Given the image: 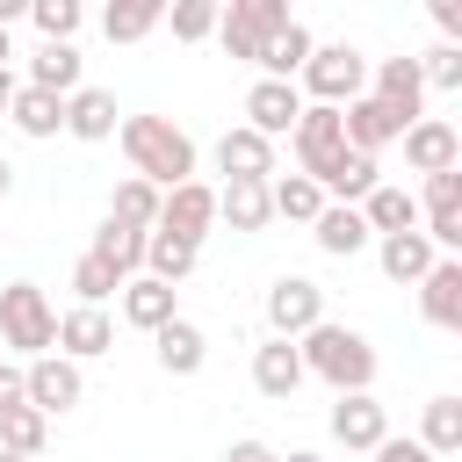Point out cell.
Masks as SVG:
<instances>
[{
	"label": "cell",
	"instance_id": "cell-44",
	"mask_svg": "<svg viewBox=\"0 0 462 462\" xmlns=\"http://www.w3.org/2000/svg\"><path fill=\"white\" fill-rule=\"evenodd\" d=\"M224 462H282V455H274L267 440H231V455H224Z\"/></svg>",
	"mask_w": 462,
	"mask_h": 462
},
{
	"label": "cell",
	"instance_id": "cell-2",
	"mask_svg": "<svg viewBox=\"0 0 462 462\" xmlns=\"http://www.w3.org/2000/svg\"><path fill=\"white\" fill-rule=\"evenodd\" d=\"M296 354H303V375H325L332 390H368L375 383V346L354 325L318 318L310 332H296Z\"/></svg>",
	"mask_w": 462,
	"mask_h": 462
},
{
	"label": "cell",
	"instance_id": "cell-9",
	"mask_svg": "<svg viewBox=\"0 0 462 462\" xmlns=\"http://www.w3.org/2000/svg\"><path fill=\"white\" fill-rule=\"evenodd\" d=\"M289 137H296V166L318 180V173H325V159L346 144V130H339V101H318V108H303Z\"/></svg>",
	"mask_w": 462,
	"mask_h": 462
},
{
	"label": "cell",
	"instance_id": "cell-3",
	"mask_svg": "<svg viewBox=\"0 0 462 462\" xmlns=\"http://www.w3.org/2000/svg\"><path fill=\"white\" fill-rule=\"evenodd\" d=\"M0 339L22 346V354H51L58 346V310L43 303L36 282H7L0 289Z\"/></svg>",
	"mask_w": 462,
	"mask_h": 462
},
{
	"label": "cell",
	"instance_id": "cell-13",
	"mask_svg": "<svg viewBox=\"0 0 462 462\" xmlns=\"http://www.w3.org/2000/svg\"><path fill=\"white\" fill-rule=\"evenodd\" d=\"M419 310L440 332H462V260H433L419 274Z\"/></svg>",
	"mask_w": 462,
	"mask_h": 462
},
{
	"label": "cell",
	"instance_id": "cell-31",
	"mask_svg": "<svg viewBox=\"0 0 462 462\" xmlns=\"http://www.w3.org/2000/svg\"><path fill=\"white\" fill-rule=\"evenodd\" d=\"M159 14H166V0H108L101 29H108V43H137L159 29Z\"/></svg>",
	"mask_w": 462,
	"mask_h": 462
},
{
	"label": "cell",
	"instance_id": "cell-45",
	"mask_svg": "<svg viewBox=\"0 0 462 462\" xmlns=\"http://www.w3.org/2000/svg\"><path fill=\"white\" fill-rule=\"evenodd\" d=\"M0 22H29V0H0Z\"/></svg>",
	"mask_w": 462,
	"mask_h": 462
},
{
	"label": "cell",
	"instance_id": "cell-21",
	"mask_svg": "<svg viewBox=\"0 0 462 462\" xmlns=\"http://www.w3.org/2000/svg\"><path fill=\"white\" fill-rule=\"evenodd\" d=\"M152 346H159V368H166V375H195V368H202V354H209L202 325H188L180 310H173V318L152 332Z\"/></svg>",
	"mask_w": 462,
	"mask_h": 462
},
{
	"label": "cell",
	"instance_id": "cell-16",
	"mask_svg": "<svg viewBox=\"0 0 462 462\" xmlns=\"http://www.w3.org/2000/svg\"><path fill=\"white\" fill-rule=\"evenodd\" d=\"M310 231H318V245L332 253V260H354L375 231H368V217H361V202H325L318 217H310Z\"/></svg>",
	"mask_w": 462,
	"mask_h": 462
},
{
	"label": "cell",
	"instance_id": "cell-30",
	"mask_svg": "<svg viewBox=\"0 0 462 462\" xmlns=\"http://www.w3.org/2000/svg\"><path fill=\"white\" fill-rule=\"evenodd\" d=\"M94 253H101L116 274H137V267H144V231H137V224H123V217H108V224L94 231Z\"/></svg>",
	"mask_w": 462,
	"mask_h": 462
},
{
	"label": "cell",
	"instance_id": "cell-41",
	"mask_svg": "<svg viewBox=\"0 0 462 462\" xmlns=\"http://www.w3.org/2000/svg\"><path fill=\"white\" fill-rule=\"evenodd\" d=\"M368 455H375V462H440V455H433L426 440H390V433H383V440H375Z\"/></svg>",
	"mask_w": 462,
	"mask_h": 462
},
{
	"label": "cell",
	"instance_id": "cell-15",
	"mask_svg": "<svg viewBox=\"0 0 462 462\" xmlns=\"http://www.w3.org/2000/svg\"><path fill=\"white\" fill-rule=\"evenodd\" d=\"M318 188H325V202H361V195L375 188V152H361V144H339V152L325 159Z\"/></svg>",
	"mask_w": 462,
	"mask_h": 462
},
{
	"label": "cell",
	"instance_id": "cell-6",
	"mask_svg": "<svg viewBox=\"0 0 462 462\" xmlns=\"http://www.w3.org/2000/svg\"><path fill=\"white\" fill-rule=\"evenodd\" d=\"M209 224H217V188H209V180H173V188H159V224H152V231H173V238L202 245Z\"/></svg>",
	"mask_w": 462,
	"mask_h": 462
},
{
	"label": "cell",
	"instance_id": "cell-35",
	"mask_svg": "<svg viewBox=\"0 0 462 462\" xmlns=\"http://www.w3.org/2000/svg\"><path fill=\"white\" fill-rule=\"evenodd\" d=\"M426 448H433L440 462L462 448V397H433V404H426Z\"/></svg>",
	"mask_w": 462,
	"mask_h": 462
},
{
	"label": "cell",
	"instance_id": "cell-49",
	"mask_svg": "<svg viewBox=\"0 0 462 462\" xmlns=\"http://www.w3.org/2000/svg\"><path fill=\"white\" fill-rule=\"evenodd\" d=\"M7 180H14V173H7V159H0V195H7Z\"/></svg>",
	"mask_w": 462,
	"mask_h": 462
},
{
	"label": "cell",
	"instance_id": "cell-22",
	"mask_svg": "<svg viewBox=\"0 0 462 462\" xmlns=\"http://www.w3.org/2000/svg\"><path fill=\"white\" fill-rule=\"evenodd\" d=\"M296 383H303L296 339H267V346L253 354V390H260V397H296Z\"/></svg>",
	"mask_w": 462,
	"mask_h": 462
},
{
	"label": "cell",
	"instance_id": "cell-40",
	"mask_svg": "<svg viewBox=\"0 0 462 462\" xmlns=\"http://www.w3.org/2000/svg\"><path fill=\"white\" fill-rule=\"evenodd\" d=\"M79 14H87V0H29V22H36L43 36H72Z\"/></svg>",
	"mask_w": 462,
	"mask_h": 462
},
{
	"label": "cell",
	"instance_id": "cell-20",
	"mask_svg": "<svg viewBox=\"0 0 462 462\" xmlns=\"http://www.w3.org/2000/svg\"><path fill=\"white\" fill-rule=\"evenodd\" d=\"M7 123H14L22 137H58V130H65V94H51V87H14Z\"/></svg>",
	"mask_w": 462,
	"mask_h": 462
},
{
	"label": "cell",
	"instance_id": "cell-4",
	"mask_svg": "<svg viewBox=\"0 0 462 462\" xmlns=\"http://www.w3.org/2000/svg\"><path fill=\"white\" fill-rule=\"evenodd\" d=\"M318 101H354L361 87H368V58L354 51V43H310V58H303V72H296Z\"/></svg>",
	"mask_w": 462,
	"mask_h": 462
},
{
	"label": "cell",
	"instance_id": "cell-18",
	"mask_svg": "<svg viewBox=\"0 0 462 462\" xmlns=\"http://www.w3.org/2000/svg\"><path fill=\"white\" fill-rule=\"evenodd\" d=\"M123 318L137 325V332H159L166 318H173V282H159V274H123Z\"/></svg>",
	"mask_w": 462,
	"mask_h": 462
},
{
	"label": "cell",
	"instance_id": "cell-29",
	"mask_svg": "<svg viewBox=\"0 0 462 462\" xmlns=\"http://www.w3.org/2000/svg\"><path fill=\"white\" fill-rule=\"evenodd\" d=\"M267 202H274V217H296V224H310V217L325 209V188H318L310 173H282V180H267Z\"/></svg>",
	"mask_w": 462,
	"mask_h": 462
},
{
	"label": "cell",
	"instance_id": "cell-25",
	"mask_svg": "<svg viewBox=\"0 0 462 462\" xmlns=\"http://www.w3.org/2000/svg\"><path fill=\"white\" fill-rule=\"evenodd\" d=\"M217 217H224L231 231H260V224L274 217L267 180H224V188H217Z\"/></svg>",
	"mask_w": 462,
	"mask_h": 462
},
{
	"label": "cell",
	"instance_id": "cell-26",
	"mask_svg": "<svg viewBox=\"0 0 462 462\" xmlns=\"http://www.w3.org/2000/svg\"><path fill=\"white\" fill-rule=\"evenodd\" d=\"M303 58H310V29H303V22H282V29L260 43V58H253V65H260L267 79H296V72H303Z\"/></svg>",
	"mask_w": 462,
	"mask_h": 462
},
{
	"label": "cell",
	"instance_id": "cell-43",
	"mask_svg": "<svg viewBox=\"0 0 462 462\" xmlns=\"http://www.w3.org/2000/svg\"><path fill=\"white\" fill-rule=\"evenodd\" d=\"M7 404H29V397H22V368H14V361H0V411H7Z\"/></svg>",
	"mask_w": 462,
	"mask_h": 462
},
{
	"label": "cell",
	"instance_id": "cell-14",
	"mask_svg": "<svg viewBox=\"0 0 462 462\" xmlns=\"http://www.w3.org/2000/svg\"><path fill=\"white\" fill-rule=\"evenodd\" d=\"M217 166H224L231 180H267V173H274V137H260L253 123H238V130L217 137Z\"/></svg>",
	"mask_w": 462,
	"mask_h": 462
},
{
	"label": "cell",
	"instance_id": "cell-39",
	"mask_svg": "<svg viewBox=\"0 0 462 462\" xmlns=\"http://www.w3.org/2000/svg\"><path fill=\"white\" fill-rule=\"evenodd\" d=\"M426 217H462V166L426 173Z\"/></svg>",
	"mask_w": 462,
	"mask_h": 462
},
{
	"label": "cell",
	"instance_id": "cell-42",
	"mask_svg": "<svg viewBox=\"0 0 462 462\" xmlns=\"http://www.w3.org/2000/svg\"><path fill=\"white\" fill-rule=\"evenodd\" d=\"M426 14H433L440 36H462V0H426Z\"/></svg>",
	"mask_w": 462,
	"mask_h": 462
},
{
	"label": "cell",
	"instance_id": "cell-38",
	"mask_svg": "<svg viewBox=\"0 0 462 462\" xmlns=\"http://www.w3.org/2000/svg\"><path fill=\"white\" fill-rule=\"evenodd\" d=\"M419 79H426V87H440V94H455V87H462V43H455V36H440V43L419 58Z\"/></svg>",
	"mask_w": 462,
	"mask_h": 462
},
{
	"label": "cell",
	"instance_id": "cell-7",
	"mask_svg": "<svg viewBox=\"0 0 462 462\" xmlns=\"http://www.w3.org/2000/svg\"><path fill=\"white\" fill-rule=\"evenodd\" d=\"M318 318H325V289H318V282L282 274V282L267 289V325H274V339H296V332H310Z\"/></svg>",
	"mask_w": 462,
	"mask_h": 462
},
{
	"label": "cell",
	"instance_id": "cell-27",
	"mask_svg": "<svg viewBox=\"0 0 462 462\" xmlns=\"http://www.w3.org/2000/svg\"><path fill=\"white\" fill-rule=\"evenodd\" d=\"M29 87H51V94H72V87H79V51H72V36H43V51L29 58Z\"/></svg>",
	"mask_w": 462,
	"mask_h": 462
},
{
	"label": "cell",
	"instance_id": "cell-19",
	"mask_svg": "<svg viewBox=\"0 0 462 462\" xmlns=\"http://www.w3.org/2000/svg\"><path fill=\"white\" fill-rule=\"evenodd\" d=\"M58 346H65L72 361H94V354H108V346H116V325H108V310H101V303H79V310H65V318H58Z\"/></svg>",
	"mask_w": 462,
	"mask_h": 462
},
{
	"label": "cell",
	"instance_id": "cell-8",
	"mask_svg": "<svg viewBox=\"0 0 462 462\" xmlns=\"http://www.w3.org/2000/svg\"><path fill=\"white\" fill-rule=\"evenodd\" d=\"M296 116H303V94H296V79H253V94H245V123L260 130V137H289L296 130Z\"/></svg>",
	"mask_w": 462,
	"mask_h": 462
},
{
	"label": "cell",
	"instance_id": "cell-1",
	"mask_svg": "<svg viewBox=\"0 0 462 462\" xmlns=\"http://www.w3.org/2000/svg\"><path fill=\"white\" fill-rule=\"evenodd\" d=\"M123 152H130V173H144L152 188H173V180H195V137L173 123V116H123Z\"/></svg>",
	"mask_w": 462,
	"mask_h": 462
},
{
	"label": "cell",
	"instance_id": "cell-51",
	"mask_svg": "<svg viewBox=\"0 0 462 462\" xmlns=\"http://www.w3.org/2000/svg\"><path fill=\"white\" fill-rule=\"evenodd\" d=\"M217 7H231V0H217Z\"/></svg>",
	"mask_w": 462,
	"mask_h": 462
},
{
	"label": "cell",
	"instance_id": "cell-34",
	"mask_svg": "<svg viewBox=\"0 0 462 462\" xmlns=\"http://www.w3.org/2000/svg\"><path fill=\"white\" fill-rule=\"evenodd\" d=\"M43 426H51V419H43L36 404H7V411H0V448L36 455V448H43Z\"/></svg>",
	"mask_w": 462,
	"mask_h": 462
},
{
	"label": "cell",
	"instance_id": "cell-50",
	"mask_svg": "<svg viewBox=\"0 0 462 462\" xmlns=\"http://www.w3.org/2000/svg\"><path fill=\"white\" fill-rule=\"evenodd\" d=\"M289 462H325V455H289Z\"/></svg>",
	"mask_w": 462,
	"mask_h": 462
},
{
	"label": "cell",
	"instance_id": "cell-11",
	"mask_svg": "<svg viewBox=\"0 0 462 462\" xmlns=\"http://www.w3.org/2000/svg\"><path fill=\"white\" fill-rule=\"evenodd\" d=\"M404 159L419 166V173H440V166H462V137H455V123H440V116H411L404 130Z\"/></svg>",
	"mask_w": 462,
	"mask_h": 462
},
{
	"label": "cell",
	"instance_id": "cell-24",
	"mask_svg": "<svg viewBox=\"0 0 462 462\" xmlns=\"http://www.w3.org/2000/svg\"><path fill=\"white\" fill-rule=\"evenodd\" d=\"M375 101H390V108L411 123V116H419V101H426L419 58H383V65H375Z\"/></svg>",
	"mask_w": 462,
	"mask_h": 462
},
{
	"label": "cell",
	"instance_id": "cell-32",
	"mask_svg": "<svg viewBox=\"0 0 462 462\" xmlns=\"http://www.w3.org/2000/svg\"><path fill=\"white\" fill-rule=\"evenodd\" d=\"M195 253H202V245H188V238H173V231H144V274H159V282H180V274L195 267Z\"/></svg>",
	"mask_w": 462,
	"mask_h": 462
},
{
	"label": "cell",
	"instance_id": "cell-33",
	"mask_svg": "<svg viewBox=\"0 0 462 462\" xmlns=\"http://www.w3.org/2000/svg\"><path fill=\"white\" fill-rule=\"evenodd\" d=\"M108 217H123V224H137V231H152V224H159V188H152L144 173H130V180L116 188V202H108Z\"/></svg>",
	"mask_w": 462,
	"mask_h": 462
},
{
	"label": "cell",
	"instance_id": "cell-48",
	"mask_svg": "<svg viewBox=\"0 0 462 462\" xmlns=\"http://www.w3.org/2000/svg\"><path fill=\"white\" fill-rule=\"evenodd\" d=\"M0 462H29V455H14V448H0Z\"/></svg>",
	"mask_w": 462,
	"mask_h": 462
},
{
	"label": "cell",
	"instance_id": "cell-36",
	"mask_svg": "<svg viewBox=\"0 0 462 462\" xmlns=\"http://www.w3.org/2000/svg\"><path fill=\"white\" fill-rule=\"evenodd\" d=\"M72 289H79V303H101V296H116V289H123V274H116V267L87 245V253L72 260Z\"/></svg>",
	"mask_w": 462,
	"mask_h": 462
},
{
	"label": "cell",
	"instance_id": "cell-37",
	"mask_svg": "<svg viewBox=\"0 0 462 462\" xmlns=\"http://www.w3.org/2000/svg\"><path fill=\"white\" fill-rule=\"evenodd\" d=\"M159 22H173L180 43H202V36H217V0H166Z\"/></svg>",
	"mask_w": 462,
	"mask_h": 462
},
{
	"label": "cell",
	"instance_id": "cell-10",
	"mask_svg": "<svg viewBox=\"0 0 462 462\" xmlns=\"http://www.w3.org/2000/svg\"><path fill=\"white\" fill-rule=\"evenodd\" d=\"M383 433H390L383 404H375L368 390H339V404H332V440H339L346 455H368V448H375Z\"/></svg>",
	"mask_w": 462,
	"mask_h": 462
},
{
	"label": "cell",
	"instance_id": "cell-46",
	"mask_svg": "<svg viewBox=\"0 0 462 462\" xmlns=\"http://www.w3.org/2000/svg\"><path fill=\"white\" fill-rule=\"evenodd\" d=\"M7 101H14V72L0 65V116H7Z\"/></svg>",
	"mask_w": 462,
	"mask_h": 462
},
{
	"label": "cell",
	"instance_id": "cell-5",
	"mask_svg": "<svg viewBox=\"0 0 462 462\" xmlns=\"http://www.w3.org/2000/svg\"><path fill=\"white\" fill-rule=\"evenodd\" d=\"M79 361L72 354H29V368H22V397L43 411V419H58V411H72L79 404Z\"/></svg>",
	"mask_w": 462,
	"mask_h": 462
},
{
	"label": "cell",
	"instance_id": "cell-12",
	"mask_svg": "<svg viewBox=\"0 0 462 462\" xmlns=\"http://www.w3.org/2000/svg\"><path fill=\"white\" fill-rule=\"evenodd\" d=\"M339 130H346V144L383 152V144L404 130V116H397L390 101H375V94H354V101H339Z\"/></svg>",
	"mask_w": 462,
	"mask_h": 462
},
{
	"label": "cell",
	"instance_id": "cell-28",
	"mask_svg": "<svg viewBox=\"0 0 462 462\" xmlns=\"http://www.w3.org/2000/svg\"><path fill=\"white\" fill-rule=\"evenodd\" d=\"M361 217H368V231H411V224H419V195L375 180V188L361 195Z\"/></svg>",
	"mask_w": 462,
	"mask_h": 462
},
{
	"label": "cell",
	"instance_id": "cell-17",
	"mask_svg": "<svg viewBox=\"0 0 462 462\" xmlns=\"http://www.w3.org/2000/svg\"><path fill=\"white\" fill-rule=\"evenodd\" d=\"M65 130H72L79 144L116 137V94H108V87H72V94H65Z\"/></svg>",
	"mask_w": 462,
	"mask_h": 462
},
{
	"label": "cell",
	"instance_id": "cell-47",
	"mask_svg": "<svg viewBox=\"0 0 462 462\" xmlns=\"http://www.w3.org/2000/svg\"><path fill=\"white\" fill-rule=\"evenodd\" d=\"M7 58H14V43H7V22H0V65H7Z\"/></svg>",
	"mask_w": 462,
	"mask_h": 462
},
{
	"label": "cell",
	"instance_id": "cell-23",
	"mask_svg": "<svg viewBox=\"0 0 462 462\" xmlns=\"http://www.w3.org/2000/svg\"><path fill=\"white\" fill-rule=\"evenodd\" d=\"M433 260H440V245H433L419 224H411V231H383V274H390V282H419Z\"/></svg>",
	"mask_w": 462,
	"mask_h": 462
}]
</instances>
